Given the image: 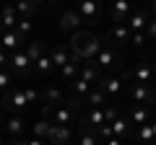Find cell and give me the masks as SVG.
Returning a JSON list of instances; mask_svg holds the SVG:
<instances>
[{"instance_id": "cell-38", "label": "cell", "mask_w": 156, "mask_h": 145, "mask_svg": "<svg viewBox=\"0 0 156 145\" xmlns=\"http://www.w3.org/2000/svg\"><path fill=\"white\" fill-rule=\"evenodd\" d=\"M26 91V99H29V104H31V101H37V96H39V91L37 88H23Z\"/></svg>"}, {"instance_id": "cell-16", "label": "cell", "mask_w": 156, "mask_h": 145, "mask_svg": "<svg viewBox=\"0 0 156 145\" xmlns=\"http://www.w3.org/2000/svg\"><path fill=\"white\" fill-rule=\"evenodd\" d=\"M112 135H115V137H128L130 135V119L117 117L115 122H112Z\"/></svg>"}, {"instance_id": "cell-25", "label": "cell", "mask_w": 156, "mask_h": 145, "mask_svg": "<svg viewBox=\"0 0 156 145\" xmlns=\"http://www.w3.org/2000/svg\"><path fill=\"white\" fill-rule=\"evenodd\" d=\"M26 55H29L31 62H37L39 57H44V44H42V42H31V44L26 47Z\"/></svg>"}, {"instance_id": "cell-21", "label": "cell", "mask_w": 156, "mask_h": 145, "mask_svg": "<svg viewBox=\"0 0 156 145\" xmlns=\"http://www.w3.org/2000/svg\"><path fill=\"white\" fill-rule=\"evenodd\" d=\"M52 62H55V67H62V65H68V62H70V57H68V49L62 44H57L55 49H52Z\"/></svg>"}, {"instance_id": "cell-46", "label": "cell", "mask_w": 156, "mask_h": 145, "mask_svg": "<svg viewBox=\"0 0 156 145\" xmlns=\"http://www.w3.org/2000/svg\"><path fill=\"white\" fill-rule=\"evenodd\" d=\"M151 145H156V140H154V143H151Z\"/></svg>"}, {"instance_id": "cell-6", "label": "cell", "mask_w": 156, "mask_h": 145, "mask_svg": "<svg viewBox=\"0 0 156 145\" xmlns=\"http://www.w3.org/2000/svg\"><path fill=\"white\" fill-rule=\"evenodd\" d=\"M109 16H112V21H117V23H128V18H130V0H115Z\"/></svg>"}, {"instance_id": "cell-44", "label": "cell", "mask_w": 156, "mask_h": 145, "mask_svg": "<svg viewBox=\"0 0 156 145\" xmlns=\"http://www.w3.org/2000/svg\"><path fill=\"white\" fill-rule=\"evenodd\" d=\"M0 124H5V122H3V112H0Z\"/></svg>"}, {"instance_id": "cell-28", "label": "cell", "mask_w": 156, "mask_h": 145, "mask_svg": "<svg viewBox=\"0 0 156 145\" xmlns=\"http://www.w3.org/2000/svg\"><path fill=\"white\" fill-rule=\"evenodd\" d=\"M78 75H81V78L83 80H89V83H99V70H96V67H91V65H86V67H81V72H78Z\"/></svg>"}, {"instance_id": "cell-37", "label": "cell", "mask_w": 156, "mask_h": 145, "mask_svg": "<svg viewBox=\"0 0 156 145\" xmlns=\"http://www.w3.org/2000/svg\"><path fill=\"white\" fill-rule=\"evenodd\" d=\"M5 65H11V60H8V52L3 49V47H0V70H3Z\"/></svg>"}, {"instance_id": "cell-4", "label": "cell", "mask_w": 156, "mask_h": 145, "mask_svg": "<svg viewBox=\"0 0 156 145\" xmlns=\"http://www.w3.org/2000/svg\"><path fill=\"white\" fill-rule=\"evenodd\" d=\"M81 21H83V18H81V13H78V11H65L60 16V31H73V34L81 31V29H78V26H81Z\"/></svg>"}, {"instance_id": "cell-39", "label": "cell", "mask_w": 156, "mask_h": 145, "mask_svg": "<svg viewBox=\"0 0 156 145\" xmlns=\"http://www.w3.org/2000/svg\"><path fill=\"white\" fill-rule=\"evenodd\" d=\"M26 145H47V143H44V140H39V137H31Z\"/></svg>"}, {"instance_id": "cell-36", "label": "cell", "mask_w": 156, "mask_h": 145, "mask_svg": "<svg viewBox=\"0 0 156 145\" xmlns=\"http://www.w3.org/2000/svg\"><path fill=\"white\" fill-rule=\"evenodd\" d=\"M99 135H101V137H107V140L115 137V135H112V124H101V127H99Z\"/></svg>"}, {"instance_id": "cell-22", "label": "cell", "mask_w": 156, "mask_h": 145, "mask_svg": "<svg viewBox=\"0 0 156 145\" xmlns=\"http://www.w3.org/2000/svg\"><path fill=\"white\" fill-rule=\"evenodd\" d=\"M34 70H37L39 75H47V72H52V70H55V62H52V57H50V55L39 57V60L34 62Z\"/></svg>"}, {"instance_id": "cell-47", "label": "cell", "mask_w": 156, "mask_h": 145, "mask_svg": "<svg viewBox=\"0 0 156 145\" xmlns=\"http://www.w3.org/2000/svg\"><path fill=\"white\" fill-rule=\"evenodd\" d=\"M154 72H156V65H154Z\"/></svg>"}, {"instance_id": "cell-13", "label": "cell", "mask_w": 156, "mask_h": 145, "mask_svg": "<svg viewBox=\"0 0 156 145\" xmlns=\"http://www.w3.org/2000/svg\"><path fill=\"white\" fill-rule=\"evenodd\" d=\"M130 36H133V31L128 29V23H117V26L112 29V34H109V42H120V44H125V42H130Z\"/></svg>"}, {"instance_id": "cell-32", "label": "cell", "mask_w": 156, "mask_h": 145, "mask_svg": "<svg viewBox=\"0 0 156 145\" xmlns=\"http://www.w3.org/2000/svg\"><path fill=\"white\" fill-rule=\"evenodd\" d=\"M104 117H107V124H112L117 117H120V112H117L115 106H104Z\"/></svg>"}, {"instance_id": "cell-45", "label": "cell", "mask_w": 156, "mask_h": 145, "mask_svg": "<svg viewBox=\"0 0 156 145\" xmlns=\"http://www.w3.org/2000/svg\"><path fill=\"white\" fill-rule=\"evenodd\" d=\"M0 145H5V143H3V140H0Z\"/></svg>"}, {"instance_id": "cell-31", "label": "cell", "mask_w": 156, "mask_h": 145, "mask_svg": "<svg viewBox=\"0 0 156 145\" xmlns=\"http://www.w3.org/2000/svg\"><path fill=\"white\" fill-rule=\"evenodd\" d=\"M146 39H148V36H146V31H135L133 36H130L133 47H143V44H146Z\"/></svg>"}, {"instance_id": "cell-23", "label": "cell", "mask_w": 156, "mask_h": 145, "mask_svg": "<svg viewBox=\"0 0 156 145\" xmlns=\"http://www.w3.org/2000/svg\"><path fill=\"white\" fill-rule=\"evenodd\" d=\"M104 101H107V93H101L99 88H96V91H89V96H86V104L94 106V109H101Z\"/></svg>"}, {"instance_id": "cell-40", "label": "cell", "mask_w": 156, "mask_h": 145, "mask_svg": "<svg viewBox=\"0 0 156 145\" xmlns=\"http://www.w3.org/2000/svg\"><path fill=\"white\" fill-rule=\"evenodd\" d=\"M107 145H122V140H120V137H109V140H107Z\"/></svg>"}, {"instance_id": "cell-30", "label": "cell", "mask_w": 156, "mask_h": 145, "mask_svg": "<svg viewBox=\"0 0 156 145\" xmlns=\"http://www.w3.org/2000/svg\"><path fill=\"white\" fill-rule=\"evenodd\" d=\"M16 31L21 34V36H26V34L31 31V21H29V18H18V29Z\"/></svg>"}, {"instance_id": "cell-11", "label": "cell", "mask_w": 156, "mask_h": 145, "mask_svg": "<svg viewBox=\"0 0 156 145\" xmlns=\"http://www.w3.org/2000/svg\"><path fill=\"white\" fill-rule=\"evenodd\" d=\"M21 42H23V36L18 31H5V34H3V39H0V47H3L5 52H16Z\"/></svg>"}, {"instance_id": "cell-14", "label": "cell", "mask_w": 156, "mask_h": 145, "mask_svg": "<svg viewBox=\"0 0 156 145\" xmlns=\"http://www.w3.org/2000/svg\"><path fill=\"white\" fill-rule=\"evenodd\" d=\"M0 26H5V31H11L13 26H18V21H16V11H13V5H5L3 11H0Z\"/></svg>"}, {"instance_id": "cell-41", "label": "cell", "mask_w": 156, "mask_h": 145, "mask_svg": "<svg viewBox=\"0 0 156 145\" xmlns=\"http://www.w3.org/2000/svg\"><path fill=\"white\" fill-rule=\"evenodd\" d=\"M8 145H26L23 140H13V143H8Z\"/></svg>"}, {"instance_id": "cell-34", "label": "cell", "mask_w": 156, "mask_h": 145, "mask_svg": "<svg viewBox=\"0 0 156 145\" xmlns=\"http://www.w3.org/2000/svg\"><path fill=\"white\" fill-rule=\"evenodd\" d=\"M81 145H99V143H96L94 135H89V132L83 130V135H81Z\"/></svg>"}, {"instance_id": "cell-1", "label": "cell", "mask_w": 156, "mask_h": 145, "mask_svg": "<svg viewBox=\"0 0 156 145\" xmlns=\"http://www.w3.org/2000/svg\"><path fill=\"white\" fill-rule=\"evenodd\" d=\"M70 49L78 60H96V55L101 52V42L91 31H76L70 39Z\"/></svg>"}, {"instance_id": "cell-9", "label": "cell", "mask_w": 156, "mask_h": 145, "mask_svg": "<svg viewBox=\"0 0 156 145\" xmlns=\"http://www.w3.org/2000/svg\"><path fill=\"white\" fill-rule=\"evenodd\" d=\"M148 21H151V18H148V13H146V11H135L133 16L128 18V29H130L133 34H135V31H146Z\"/></svg>"}, {"instance_id": "cell-3", "label": "cell", "mask_w": 156, "mask_h": 145, "mask_svg": "<svg viewBox=\"0 0 156 145\" xmlns=\"http://www.w3.org/2000/svg\"><path fill=\"white\" fill-rule=\"evenodd\" d=\"M96 88H99L101 93H107V96H117L120 91H122V80L112 78V75H101L99 83H96Z\"/></svg>"}, {"instance_id": "cell-27", "label": "cell", "mask_w": 156, "mask_h": 145, "mask_svg": "<svg viewBox=\"0 0 156 145\" xmlns=\"http://www.w3.org/2000/svg\"><path fill=\"white\" fill-rule=\"evenodd\" d=\"M44 104H65V101H62V91L60 88H47L44 91Z\"/></svg>"}, {"instance_id": "cell-7", "label": "cell", "mask_w": 156, "mask_h": 145, "mask_svg": "<svg viewBox=\"0 0 156 145\" xmlns=\"http://www.w3.org/2000/svg\"><path fill=\"white\" fill-rule=\"evenodd\" d=\"M50 145H65L70 143V127L68 124H52V132H50Z\"/></svg>"}, {"instance_id": "cell-17", "label": "cell", "mask_w": 156, "mask_h": 145, "mask_svg": "<svg viewBox=\"0 0 156 145\" xmlns=\"http://www.w3.org/2000/svg\"><path fill=\"white\" fill-rule=\"evenodd\" d=\"M52 124H55V122H47V119H39V122H37V124L31 127L34 137H39V140H47V137H50V132H52Z\"/></svg>"}, {"instance_id": "cell-15", "label": "cell", "mask_w": 156, "mask_h": 145, "mask_svg": "<svg viewBox=\"0 0 156 145\" xmlns=\"http://www.w3.org/2000/svg\"><path fill=\"white\" fill-rule=\"evenodd\" d=\"M83 124H89V127H96V130H99L101 124H107L104 109H91V112H89V117L83 119Z\"/></svg>"}, {"instance_id": "cell-20", "label": "cell", "mask_w": 156, "mask_h": 145, "mask_svg": "<svg viewBox=\"0 0 156 145\" xmlns=\"http://www.w3.org/2000/svg\"><path fill=\"white\" fill-rule=\"evenodd\" d=\"M151 72H154V70H151V65H148V62H140V65L135 67V72H133L135 83H146V86H148V80H151Z\"/></svg>"}, {"instance_id": "cell-24", "label": "cell", "mask_w": 156, "mask_h": 145, "mask_svg": "<svg viewBox=\"0 0 156 145\" xmlns=\"http://www.w3.org/2000/svg\"><path fill=\"white\" fill-rule=\"evenodd\" d=\"M148 122V109H146V106H138V109H133V112H130V124H146Z\"/></svg>"}, {"instance_id": "cell-8", "label": "cell", "mask_w": 156, "mask_h": 145, "mask_svg": "<svg viewBox=\"0 0 156 145\" xmlns=\"http://www.w3.org/2000/svg\"><path fill=\"white\" fill-rule=\"evenodd\" d=\"M3 104L8 106V109H16V112H21V109H26L29 99H26V91H11V93L3 99Z\"/></svg>"}, {"instance_id": "cell-42", "label": "cell", "mask_w": 156, "mask_h": 145, "mask_svg": "<svg viewBox=\"0 0 156 145\" xmlns=\"http://www.w3.org/2000/svg\"><path fill=\"white\" fill-rule=\"evenodd\" d=\"M16 3H18V0H16ZM29 3H34V5H39V3H42V0H29Z\"/></svg>"}, {"instance_id": "cell-5", "label": "cell", "mask_w": 156, "mask_h": 145, "mask_svg": "<svg viewBox=\"0 0 156 145\" xmlns=\"http://www.w3.org/2000/svg\"><path fill=\"white\" fill-rule=\"evenodd\" d=\"M11 67L18 72V75H29V72H31V67H34V62L29 60L26 52H13V57H11Z\"/></svg>"}, {"instance_id": "cell-12", "label": "cell", "mask_w": 156, "mask_h": 145, "mask_svg": "<svg viewBox=\"0 0 156 145\" xmlns=\"http://www.w3.org/2000/svg\"><path fill=\"white\" fill-rule=\"evenodd\" d=\"M5 132L8 135H13V137H18V135H23L26 132V122H23L21 117H11V119H5Z\"/></svg>"}, {"instance_id": "cell-19", "label": "cell", "mask_w": 156, "mask_h": 145, "mask_svg": "<svg viewBox=\"0 0 156 145\" xmlns=\"http://www.w3.org/2000/svg\"><path fill=\"white\" fill-rule=\"evenodd\" d=\"M138 137H140V143H154V140H156V122H146V124H140Z\"/></svg>"}, {"instance_id": "cell-2", "label": "cell", "mask_w": 156, "mask_h": 145, "mask_svg": "<svg viewBox=\"0 0 156 145\" xmlns=\"http://www.w3.org/2000/svg\"><path fill=\"white\" fill-rule=\"evenodd\" d=\"M78 13L89 23L99 21V0H78Z\"/></svg>"}, {"instance_id": "cell-35", "label": "cell", "mask_w": 156, "mask_h": 145, "mask_svg": "<svg viewBox=\"0 0 156 145\" xmlns=\"http://www.w3.org/2000/svg\"><path fill=\"white\" fill-rule=\"evenodd\" d=\"M8 86H11V72L0 70V88H8Z\"/></svg>"}, {"instance_id": "cell-26", "label": "cell", "mask_w": 156, "mask_h": 145, "mask_svg": "<svg viewBox=\"0 0 156 145\" xmlns=\"http://www.w3.org/2000/svg\"><path fill=\"white\" fill-rule=\"evenodd\" d=\"M115 60H117L115 52H109V49H101L99 55H96V65H99V67H112Z\"/></svg>"}, {"instance_id": "cell-43", "label": "cell", "mask_w": 156, "mask_h": 145, "mask_svg": "<svg viewBox=\"0 0 156 145\" xmlns=\"http://www.w3.org/2000/svg\"><path fill=\"white\" fill-rule=\"evenodd\" d=\"M154 18H156V0H154Z\"/></svg>"}, {"instance_id": "cell-29", "label": "cell", "mask_w": 156, "mask_h": 145, "mask_svg": "<svg viewBox=\"0 0 156 145\" xmlns=\"http://www.w3.org/2000/svg\"><path fill=\"white\" fill-rule=\"evenodd\" d=\"M34 8H37V5H34V3H29V0H18V3H16V11L21 13L23 18H31Z\"/></svg>"}, {"instance_id": "cell-10", "label": "cell", "mask_w": 156, "mask_h": 145, "mask_svg": "<svg viewBox=\"0 0 156 145\" xmlns=\"http://www.w3.org/2000/svg\"><path fill=\"white\" fill-rule=\"evenodd\" d=\"M130 99L135 101V104H146V101H154V96H151V88L146 83H135L133 86V91H130Z\"/></svg>"}, {"instance_id": "cell-18", "label": "cell", "mask_w": 156, "mask_h": 145, "mask_svg": "<svg viewBox=\"0 0 156 145\" xmlns=\"http://www.w3.org/2000/svg\"><path fill=\"white\" fill-rule=\"evenodd\" d=\"M73 122V109L65 104H60L55 109V124H70Z\"/></svg>"}, {"instance_id": "cell-33", "label": "cell", "mask_w": 156, "mask_h": 145, "mask_svg": "<svg viewBox=\"0 0 156 145\" xmlns=\"http://www.w3.org/2000/svg\"><path fill=\"white\" fill-rule=\"evenodd\" d=\"M146 36H148L151 42H156V18L148 21V26H146Z\"/></svg>"}]
</instances>
